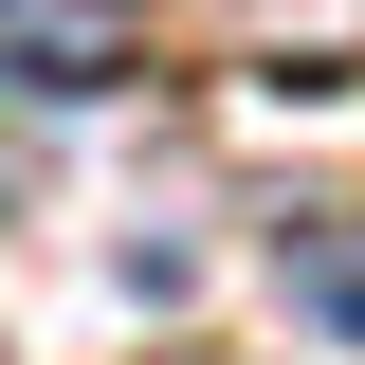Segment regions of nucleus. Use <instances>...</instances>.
<instances>
[{
  "instance_id": "1",
  "label": "nucleus",
  "mask_w": 365,
  "mask_h": 365,
  "mask_svg": "<svg viewBox=\"0 0 365 365\" xmlns=\"http://www.w3.org/2000/svg\"><path fill=\"white\" fill-rule=\"evenodd\" d=\"M0 73L19 91H128L146 73V0H0Z\"/></svg>"
},
{
  "instance_id": "2",
  "label": "nucleus",
  "mask_w": 365,
  "mask_h": 365,
  "mask_svg": "<svg viewBox=\"0 0 365 365\" xmlns=\"http://www.w3.org/2000/svg\"><path fill=\"white\" fill-rule=\"evenodd\" d=\"M274 292L365 347V201H292V220H274Z\"/></svg>"
},
{
  "instance_id": "3",
  "label": "nucleus",
  "mask_w": 365,
  "mask_h": 365,
  "mask_svg": "<svg viewBox=\"0 0 365 365\" xmlns=\"http://www.w3.org/2000/svg\"><path fill=\"white\" fill-rule=\"evenodd\" d=\"M256 19H292V73H274V91H329V37H347V0H256Z\"/></svg>"
}]
</instances>
